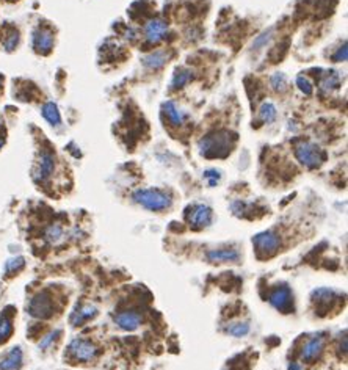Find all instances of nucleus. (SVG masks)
Segmentation results:
<instances>
[{"mask_svg":"<svg viewBox=\"0 0 348 370\" xmlns=\"http://www.w3.org/2000/svg\"><path fill=\"white\" fill-rule=\"evenodd\" d=\"M232 145H234V135L231 132L221 130V132H213L201 138L198 148L201 156L207 159H220L229 154Z\"/></svg>","mask_w":348,"mask_h":370,"instance_id":"1","label":"nucleus"},{"mask_svg":"<svg viewBox=\"0 0 348 370\" xmlns=\"http://www.w3.org/2000/svg\"><path fill=\"white\" fill-rule=\"evenodd\" d=\"M134 201L141 204L143 207L149 210H163L171 205V198L167 193H163L160 190H137L134 193Z\"/></svg>","mask_w":348,"mask_h":370,"instance_id":"2","label":"nucleus"},{"mask_svg":"<svg viewBox=\"0 0 348 370\" xmlns=\"http://www.w3.org/2000/svg\"><path fill=\"white\" fill-rule=\"evenodd\" d=\"M295 156L300 160V163H303L308 168H317L325 162V152L317 145L309 143V141L300 143L295 148Z\"/></svg>","mask_w":348,"mask_h":370,"instance_id":"3","label":"nucleus"},{"mask_svg":"<svg viewBox=\"0 0 348 370\" xmlns=\"http://www.w3.org/2000/svg\"><path fill=\"white\" fill-rule=\"evenodd\" d=\"M53 312V303L52 298L47 295L46 292L38 293L36 297L31 298L28 304V314L33 315L36 319H47Z\"/></svg>","mask_w":348,"mask_h":370,"instance_id":"4","label":"nucleus"},{"mask_svg":"<svg viewBox=\"0 0 348 370\" xmlns=\"http://www.w3.org/2000/svg\"><path fill=\"white\" fill-rule=\"evenodd\" d=\"M253 243L259 256H271L279 248V237L273 232H262L253 238Z\"/></svg>","mask_w":348,"mask_h":370,"instance_id":"5","label":"nucleus"},{"mask_svg":"<svg viewBox=\"0 0 348 370\" xmlns=\"http://www.w3.org/2000/svg\"><path fill=\"white\" fill-rule=\"evenodd\" d=\"M53 170H55V159H53L52 152L42 151L38 157V162H36V168L33 171V179L36 182H44L46 179L50 178Z\"/></svg>","mask_w":348,"mask_h":370,"instance_id":"6","label":"nucleus"},{"mask_svg":"<svg viewBox=\"0 0 348 370\" xmlns=\"http://www.w3.org/2000/svg\"><path fill=\"white\" fill-rule=\"evenodd\" d=\"M69 353L77 361H91L97 355V348L88 341L75 339L69 344Z\"/></svg>","mask_w":348,"mask_h":370,"instance_id":"7","label":"nucleus"},{"mask_svg":"<svg viewBox=\"0 0 348 370\" xmlns=\"http://www.w3.org/2000/svg\"><path fill=\"white\" fill-rule=\"evenodd\" d=\"M31 44H33V49L38 53H42L46 55L49 53L53 47V33L50 30L39 27L33 31V36H31Z\"/></svg>","mask_w":348,"mask_h":370,"instance_id":"8","label":"nucleus"},{"mask_svg":"<svg viewBox=\"0 0 348 370\" xmlns=\"http://www.w3.org/2000/svg\"><path fill=\"white\" fill-rule=\"evenodd\" d=\"M270 303L281 312H290L293 309L290 289L287 286H281V287L275 289L270 293Z\"/></svg>","mask_w":348,"mask_h":370,"instance_id":"9","label":"nucleus"},{"mask_svg":"<svg viewBox=\"0 0 348 370\" xmlns=\"http://www.w3.org/2000/svg\"><path fill=\"white\" fill-rule=\"evenodd\" d=\"M187 220L193 227H196V229L204 227V226H209L212 221V210H210V207L202 205V204L194 205V207L188 212Z\"/></svg>","mask_w":348,"mask_h":370,"instance_id":"10","label":"nucleus"},{"mask_svg":"<svg viewBox=\"0 0 348 370\" xmlns=\"http://www.w3.org/2000/svg\"><path fill=\"white\" fill-rule=\"evenodd\" d=\"M168 33V25L163 22L160 19H152L148 22L146 28H145V35H146V39L152 44H156V42H160L163 38L167 36Z\"/></svg>","mask_w":348,"mask_h":370,"instance_id":"11","label":"nucleus"},{"mask_svg":"<svg viewBox=\"0 0 348 370\" xmlns=\"http://www.w3.org/2000/svg\"><path fill=\"white\" fill-rule=\"evenodd\" d=\"M96 314H97L96 306H93V304H83V306H80L79 309H75V311L71 314L69 322H71V325H74V326H79V325H83L86 320L93 319Z\"/></svg>","mask_w":348,"mask_h":370,"instance_id":"12","label":"nucleus"},{"mask_svg":"<svg viewBox=\"0 0 348 370\" xmlns=\"http://www.w3.org/2000/svg\"><path fill=\"white\" fill-rule=\"evenodd\" d=\"M22 366V352L19 347H14L8 355L0 361V370H19Z\"/></svg>","mask_w":348,"mask_h":370,"instance_id":"13","label":"nucleus"},{"mask_svg":"<svg viewBox=\"0 0 348 370\" xmlns=\"http://www.w3.org/2000/svg\"><path fill=\"white\" fill-rule=\"evenodd\" d=\"M322 348H323V336H315L304 345L301 356L304 361H312V359H315L320 355Z\"/></svg>","mask_w":348,"mask_h":370,"instance_id":"14","label":"nucleus"},{"mask_svg":"<svg viewBox=\"0 0 348 370\" xmlns=\"http://www.w3.org/2000/svg\"><path fill=\"white\" fill-rule=\"evenodd\" d=\"M116 323L126 331H134L140 326L141 317L137 312H123L116 315Z\"/></svg>","mask_w":348,"mask_h":370,"instance_id":"15","label":"nucleus"},{"mask_svg":"<svg viewBox=\"0 0 348 370\" xmlns=\"http://www.w3.org/2000/svg\"><path fill=\"white\" fill-rule=\"evenodd\" d=\"M168 53L165 50H157V52H152L149 55L143 57V64L149 69H160L163 64L168 61Z\"/></svg>","mask_w":348,"mask_h":370,"instance_id":"16","label":"nucleus"},{"mask_svg":"<svg viewBox=\"0 0 348 370\" xmlns=\"http://www.w3.org/2000/svg\"><path fill=\"white\" fill-rule=\"evenodd\" d=\"M41 113H42V116H44V119L50 126H60L61 124V115H60V110H58L57 104H53V102L44 104Z\"/></svg>","mask_w":348,"mask_h":370,"instance_id":"17","label":"nucleus"},{"mask_svg":"<svg viewBox=\"0 0 348 370\" xmlns=\"http://www.w3.org/2000/svg\"><path fill=\"white\" fill-rule=\"evenodd\" d=\"M207 257L213 262H227V260H232V262H237L240 259V254L235 249H216V251H210L207 254Z\"/></svg>","mask_w":348,"mask_h":370,"instance_id":"18","label":"nucleus"},{"mask_svg":"<svg viewBox=\"0 0 348 370\" xmlns=\"http://www.w3.org/2000/svg\"><path fill=\"white\" fill-rule=\"evenodd\" d=\"M163 108H165V113H167L168 119L174 126H179V124H182L183 121H185V113H183L174 102L163 104Z\"/></svg>","mask_w":348,"mask_h":370,"instance_id":"19","label":"nucleus"},{"mask_svg":"<svg viewBox=\"0 0 348 370\" xmlns=\"http://www.w3.org/2000/svg\"><path fill=\"white\" fill-rule=\"evenodd\" d=\"M339 85H341V80H339V75L336 74V71H328L323 75V79L320 82V88L325 93H331L333 90L339 88Z\"/></svg>","mask_w":348,"mask_h":370,"instance_id":"20","label":"nucleus"},{"mask_svg":"<svg viewBox=\"0 0 348 370\" xmlns=\"http://www.w3.org/2000/svg\"><path fill=\"white\" fill-rule=\"evenodd\" d=\"M193 77L191 71H177L174 74V77L171 80V90H177V88H182L183 85H187Z\"/></svg>","mask_w":348,"mask_h":370,"instance_id":"21","label":"nucleus"},{"mask_svg":"<svg viewBox=\"0 0 348 370\" xmlns=\"http://www.w3.org/2000/svg\"><path fill=\"white\" fill-rule=\"evenodd\" d=\"M276 118V107L270 102L262 104V107L259 108V119L264 123H271Z\"/></svg>","mask_w":348,"mask_h":370,"instance_id":"22","label":"nucleus"},{"mask_svg":"<svg viewBox=\"0 0 348 370\" xmlns=\"http://www.w3.org/2000/svg\"><path fill=\"white\" fill-rule=\"evenodd\" d=\"M44 235H46V240L47 242L57 243V242H60L61 238H63L64 232H63V227L60 224H50L47 229H46Z\"/></svg>","mask_w":348,"mask_h":370,"instance_id":"23","label":"nucleus"},{"mask_svg":"<svg viewBox=\"0 0 348 370\" xmlns=\"http://www.w3.org/2000/svg\"><path fill=\"white\" fill-rule=\"evenodd\" d=\"M249 331V325L245 322H238V323H232L231 326H227V333L235 336V337H242L245 334H248Z\"/></svg>","mask_w":348,"mask_h":370,"instance_id":"24","label":"nucleus"},{"mask_svg":"<svg viewBox=\"0 0 348 370\" xmlns=\"http://www.w3.org/2000/svg\"><path fill=\"white\" fill-rule=\"evenodd\" d=\"M25 265V260L24 257H14V259H9L6 260L5 264V271L9 275V273H16V271H19L20 268H22Z\"/></svg>","mask_w":348,"mask_h":370,"instance_id":"25","label":"nucleus"},{"mask_svg":"<svg viewBox=\"0 0 348 370\" xmlns=\"http://www.w3.org/2000/svg\"><path fill=\"white\" fill-rule=\"evenodd\" d=\"M271 85H273V90L284 91L287 88V77H286V74L276 72L273 77H271Z\"/></svg>","mask_w":348,"mask_h":370,"instance_id":"26","label":"nucleus"},{"mask_svg":"<svg viewBox=\"0 0 348 370\" xmlns=\"http://www.w3.org/2000/svg\"><path fill=\"white\" fill-rule=\"evenodd\" d=\"M17 42H19V35H17V31H11V33H8L6 38L3 39V47H5V50L11 52V50L16 49Z\"/></svg>","mask_w":348,"mask_h":370,"instance_id":"27","label":"nucleus"},{"mask_svg":"<svg viewBox=\"0 0 348 370\" xmlns=\"http://www.w3.org/2000/svg\"><path fill=\"white\" fill-rule=\"evenodd\" d=\"M11 333V322L6 317H0V342L5 341Z\"/></svg>","mask_w":348,"mask_h":370,"instance_id":"28","label":"nucleus"},{"mask_svg":"<svg viewBox=\"0 0 348 370\" xmlns=\"http://www.w3.org/2000/svg\"><path fill=\"white\" fill-rule=\"evenodd\" d=\"M297 85H298V88L306 94V96H311L312 94V85H311V82L308 80V77H304V75H298V79H297Z\"/></svg>","mask_w":348,"mask_h":370,"instance_id":"29","label":"nucleus"},{"mask_svg":"<svg viewBox=\"0 0 348 370\" xmlns=\"http://www.w3.org/2000/svg\"><path fill=\"white\" fill-rule=\"evenodd\" d=\"M60 334V331H53V333H50V334H47L44 339H42L41 342H39V348L41 350H46V348H49L50 347V344L57 339V336Z\"/></svg>","mask_w":348,"mask_h":370,"instance_id":"30","label":"nucleus"},{"mask_svg":"<svg viewBox=\"0 0 348 370\" xmlns=\"http://www.w3.org/2000/svg\"><path fill=\"white\" fill-rule=\"evenodd\" d=\"M347 57H348V50H347V46H344V47H341L339 50H337V53H334L333 60L334 61H345Z\"/></svg>","mask_w":348,"mask_h":370,"instance_id":"31","label":"nucleus"},{"mask_svg":"<svg viewBox=\"0 0 348 370\" xmlns=\"http://www.w3.org/2000/svg\"><path fill=\"white\" fill-rule=\"evenodd\" d=\"M204 176L209 179V184L213 187V185H215L216 182H218V179H220V173H218V171H215V170H210V171L205 173Z\"/></svg>","mask_w":348,"mask_h":370,"instance_id":"32","label":"nucleus"},{"mask_svg":"<svg viewBox=\"0 0 348 370\" xmlns=\"http://www.w3.org/2000/svg\"><path fill=\"white\" fill-rule=\"evenodd\" d=\"M289 370H303L298 364H290V367H289Z\"/></svg>","mask_w":348,"mask_h":370,"instance_id":"33","label":"nucleus"},{"mask_svg":"<svg viewBox=\"0 0 348 370\" xmlns=\"http://www.w3.org/2000/svg\"><path fill=\"white\" fill-rule=\"evenodd\" d=\"M3 146V140H0V148H2Z\"/></svg>","mask_w":348,"mask_h":370,"instance_id":"34","label":"nucleus"},{"mask_svg":"<svg viewBox=\"0 0 348 370\" xmlns=\"http://www.w3.org/2000/svg\"><path fill=\"white\" fill-rule=\"evenodd\" d=\"M0 83H2V77H0Z\"/></svg>","mask_w":348,"mask_h":370,"instance_id":"35","label":"nucleus"}]
</instances>
